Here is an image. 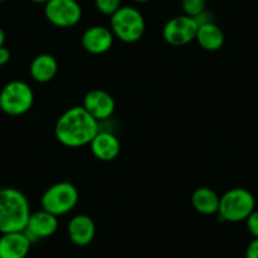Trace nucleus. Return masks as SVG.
Returning <instances> with one entry per match:
<instances>
[{
    "label": "nucleus",
    "instance_id": "1",
    "mask_svg": "<svg viewBox=\"0 0 258 258\" xmlns=\"http://www.w3.org/2000/svg\"><path fill=\"white\" fill-rule=\"evenodd\" d=\"M98 133L99 121L84 106H74L64 111L54 126V135L58 142L70 148L90 145Z\"/></svg>",
    "mask_w": 258,
    "mask_h": 258
},
{
    "label": "nucleus",
    "instance_id": "2",
    "mask_svg": "<svg viewBox=\"0 0 258 258\" xmlns=\"http://www.w3.org/2000/svg\"><path fill=\"white\" fill-rule=\"evenodd\" d=\"M27 197L14 187L0 188V233L23 232L31 217Z\"/></svg>",
    "mask_w": 258,
    "mask_h": 258
},
{
    "label": "nucleus",
    "instance_id": "3",
    "mask_svg": "<svg viewBox=\"0 0 258 258\" xmlns=\"http://www.w3.org/2000/svg\"><path fill=\"white\" fill-rule=\"evenodd\" d=\"M255 200L249 190L243 187L230 188L220 197L219 220L220 222L238 223L245 220L253 213Z\"/></svg>",
    "mask_w": 258,
    "mask_h": 258
},
{
    "label": "nucleus",
    "instance_id": "4",
    "mask_svg": "<svg viewBox=\"0 0 258 258\" xmlns=\"http://www.w3.org/2000/svg\"><path fill=\"white\" fill-rule=\"evenodd\" d=\"M111 32L125 43H135L143 37L146 22L142 13L133 7H120L110 17Z\"/></svg>",
    "mask_w": 258,
    "mask_h": 258
},
{
    "label": "nucleus",
    "instance_id": "5",
    "mask_svg": "<svg viewBox=\"0 0 258 258\" xmlns=\"http://www.w3.org/2000/svg\"><path fill=\"white\" fill-rule=\"evenodd\" d=\"M79 203V191L69 181H61L49 186L42 195V209L59 217L68 214Z\"/></svg>",
    "mask_w": 258,
    "mask_h": 258
},
{
    "label": "nucleus",
    "instance_id": "6",
    "mask_svg": "<svg viewBox=\"0 0 258 258\" xmlns=\"http://www.w3.org/2000/svg\"><path fill=\"white\" fill-rule=\"evenodd\" d=\"M33 90L24 81H11L0 91L2 111L8 115L18 116L28 113L33 105Z\"/></svg>",
    "mask_w": 258,
    "mask_h": 258
},
{
    "label": "nucleus",
    "instance_id": "7",
    "mask_svg": "<svg viewBox=\"0 0 258 258\" xmlns=\"http://www.w3.org/2000/svg\"><path fill=\"white\" fill-rule=\"evenodd\" d=\"M44 16L58 28H70L81 21L83 9L76 0H48L44 4Z\"/></svg>",
    "mask_w": 258,
    "mask_h": 258
},
{
    "label": "nucleus",
    "instance_id": "8",
    "mask_svg": "<svg viewBox=\"0 0 258 258\" xmlns=\"http://www.w3.org/2000/svg\"><path fill=\"white\" fill-rule=\"evenodd\" d=\"M199 24L195 18L182 14L173 17L163 27V38L171 46H185L195 41Z\"/></svg>",
    "mask_w": 258,
    "mask_h": 258
},
{
    "label": "nucleus",
    "instance_id": "9",
    "mask_svg": "<svg viewBox=\"0 0 258 258\" xmlns=\"http://www.w3.org/2000/svg\"><path fill=\"white\" fill-rule=\"evenodd\" d=\"M57 228H58V220L56 215L42 209L32 213L23 232L32 243H36L53 235Z\"/></svg>",
    "mask_w": 258,
    "mask_h": 258
},
{
    "label": "nucleus",
    "instance_id": "10",
    "mask_svg": "<svg viewBox=\"0 0 258 258\" xmlns=\"http://www.w3.org/2000/svg\"><path fill=\"white\" fill-rule=\"evenodd\" d=\"M83 106L93 118L99 121L113 115L115 110V101L108 91L94 89L85 95Z\"/></svg>",
    "mask_w": 258,
    "mask_h": 258
},
{
    "label": "nucleus",
    "instance_id": "11",
    "mask_svg": "<svg viewBox=\"0 0 258 258\" xmlns=\"http://www.w3.org/2000/svg\"><path fill=\"white\" fill-rule=\"evenodd\" d=\"M114 34L111 29L104 26H93L84 32L81 43L86 52L91 54H103L111 48Z\"/></svg>",
    "mask_w": 258,
    "mask_h": 258
},
{
    "label": "nucleus",
    "instance_id": "12",
    "mask_svg": "<svg viewBox=\"0 0 258 258\" xmlns=\"http://www.w3.org/2000/svg\"><path fill=\"white\" fill-rule=\"evenodd\" d=\"M31 245L24 232L3 233L0 235V258H26Z\"/></svg>",
    "mask_w": 258,
    "mask_h": 258
},
{
    "label": "nucleus",
    "instance_id": "13",
    "mask_svg": "<svg viewBox=\"0 0 258 258\" xmlns=\"http://www.w3.org/2000/svg\"><path fill=\"white\" fill-rule=\"evenodd\" d=\"M95 223L89 215L79 214L71 218L68 225V234L71 242L79 247L89 245L95 238Z\"/></svg>",
    "mask_w": 258,
    "mask_h": 258
},
{
    "label": "nucleus",
    "instance_id": "14",
    "mask_svg": "<svg viewBox=\"0 0 258 258\" xmlns=\"http://www.w3.org/2000/svg\"><path fill=\"white\" fill-rule=\"evenodd\" d=\"M90 148L98 160L109 162L115 160L120 153V142L118 138L109 132H100L91 141Z\"/></svg>",
    "mask_w": 258,
    "mask_h": 258
},
{
    "label": "nucleus",
    "instance_id": "15",
    "mask_svg": "<svg viewBox=\"0 0 258 258\" xmlns=\"http://www.w3.org/2000/svg\"><path fill=\"white\" fill-rule=\"evenodd\" d=\"M57 71H58L57 59L48 53H42L34 57L31 63V69H29L32 79L41 84L53 80L54 76L57 75Z\"/></svg>",
    "mask_w": 258,
    "mask_h": 258
},
{
    "label": "nucleus",
    "instance_id": "16",
    "mask_svg": "<svg viewBox=\"0 0 258 258\" xmlns=\"http://www.w3.org/2000/svg\"><path fill=\"white\" fill-rule=\"evenodd\" d=\"M220 198L213 188L198 187L191 195V204L198 213L204 215L217 214Z\"/></svg>",
    "mask_w": 258,
    "mask_h": 258
},
{
    "label": "nucleus",
    "instance_id": "17",
    "mask_svg": "<svg viewBox=\"0 0 258 258\" xmlns=\"http://www.w3.org/2000/svg\"><path fill=\"white\" fill-rule=\"evenodd\" d=\"M195 41L205 51L215 52L222 48L224 44V33L214 22H209L199 26Z\"/></svg>",
    "mask_w": 258,
    "mask_h": 258
},
{
    "label": "nucleus",
    "instance_id": "18",
    "mask_svg": "<svg viewBox=\"0 0 258 258\" xmlns=\"http://www.w3.org/2000/svg\"><path fill=\"white\" fill-rule=\"evenodd\" d=\"M181 7L185 16L195 18L205 11L207 0H181Z\"/></svg>",
    "mask_w": 258,
    "mask_h": 258
},
{
    "label": "nucleus",
    "instance_id": "19",
    "mask_svg": "<svg viewBox=\"0 0 258 258\" xmlns=\"http://www.w3.org/2000/svg\"><path fill=\"white\" fill-rule=\"evenodd\" d=\"M121 0H95V7L101 14L111 17L119 8Z\"/></svg>",
    "mask_w": 258,
    "mask_h": 258
},
{
    "label": "nucleus",
    "instance_id": "20",
    "mask_svg": "<svg viewBox=\"0 0 258 258\" xmlns=\"http://www.w3.org/2000/svg\"><path fill=\"white\" fill-rule=\"evenodd\" d=\"M245 222H247V228L250 234L254 238H258V210H253V213L245 219Z\"/></svg>",
    "mask_w": 258,
    "mask_h": 258
},
{
    "label": "nucleus",
    "instance_id": "21",
    "mask_svg": "<svg viewBox=\"0 0 258 258\" xmlns=\"http://www.w3.org/2000/svg\"><path fill=\"white\" fill-rule=\"evenodd\" d=\"M245 258H258V238H254L248 244L245 250Z\"/></svg>",
    "mask_w": 258,
    "mask_h": 258
},
{
    "label": "nucleus",
    "instance_id": "22",
    "mask_svg": "<svg viewBox=\"0 0 258 258\" xmlns=\"http://www.w3.org/2000/svg\"><path fill=\"white\" fill-rule=\"evenodd\" d=\"M11 51L7 47H0V66L8 63L11 61Z\"/></svg>",
    "mask_w": 258,
    "mask_h": 258
},
{
    "label": "nucleus",
    "instance_id": "23",
    "mask_svg": "<svg viewBox=\"0 0 258 258\" xmlns=\"http://www.w3.org/2000/svg\"><path fill=\"white\" fill-rule=\"evenodd\" d=\"M4 42H6V33H4L3 28L0 27V47L4 46Z\"/></svg>",
    "mask_w": 258,
    "mask_h": 258
},
{
    "label": "nucleus",
    "instance_id": "24",
    "mask_svg": "<svg viewBox=\"0 0 258 258\" xmlns=\"http://www.w3.org/2000/svg\"><path fill=\"white\" fill-rule=\"evenodd\" d=\"M31 2H33L36 4H46L48 0H31Z\"/></svg>",
    "mask_w": 258,
    "mask_h": 258
},
{
    "label": "nucleus",
    "instance_id": "25",
    "mask_svg": "<svg viewBox=\"0 0 258 258\" xmlns=\"http://www.w3.org/2000/svg\"><path fill=\"white\" fill-rule=\"evenodd\" d=\"M133 2H137V3H148L151 0H133Z\"/></svg>",
    "mask_w": 258,
    "mask_h": 258
},
{
    "label": "nucleus",
    "instance_id": "26",
    "mask_svg": "<svg viewBox=\"0 0 258 258\" xmlns=\"http://www.w3.org/2000/svg\"><path fill=\"white\" fill-rule=\"evenodd\" d=\"M3 2H8V0H0V3H3Z\"/></svg>",
    "mask_w": 258,
    "mask_h": 258
},
{
    "label": "nucleus",
    "instance_id": "27",
    "mask_svg": "<svg viewBox=\"0 0 258 258\" xmlns=\"http://www.w3.org/2000/svg\"><path fill=\"white\" fill-rule=\"evenodd\" d=\"M0 111H2V105H0Z\"/></svg>",
    "mask_w": 258,
    "mask_h": 258
}]
</instances>
